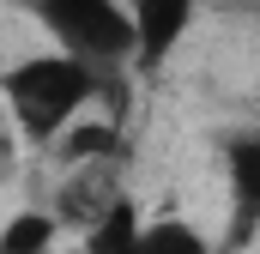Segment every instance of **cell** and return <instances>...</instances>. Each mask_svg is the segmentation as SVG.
Listing matches in <instances>:
<instances>
[{
    "instance_id": "1",
    "label": "cell",
    "mask_w": 260,
    "mask_h": 254,
    "mask_svg": "<svg viewBox=\"0 0 260 254\" xmlns=\"http://www.w3.org/2000/svg\"><path fill=\"white\" fill-rule=\"evenodd\" d=\"M115 79L121 73L91 67V61H79V55H67V49H43V55H24V61H12L0 73V103H6L12 127L30 145H55L85 109H103L109 103L121 115V85Z\"/></svg>"
},
{
    "instance_id": "2",
    "label": "cell",
    "mask_w": 260,
    "mask_h": 254,
    "mask_svg": "<svg viewBox=\"0 0 260 254\" xmlns=\"http://www.w3.org/2000/svg\"><path fill=\"white\" fill-rule=\"evenodd\" d=\"M30 18L49 43L91 67L127 73L133 67V6L127 0H30Z\"/></svg>"
},
{
    "instance_id": "3",
    "label": "cell",
    "mask_w": 260,
    "mask_h": 254,
    "mask_svg": "<svg viewBox=\"0 0 260 254\" xmlns=\"http://www.w3.org/2000/svg\"><path fill=\"white\" fill-rule=\"evenodd\" d=\"M224 200H230V236L224 248H242L260 236V127L224 145Z\"/></svg>"
},
{
    "instance_id": "9",
    "label": "cell",
    "mask_w": 260,
    "mask_h": 254,
    "mask_svg": "<svg viewBox=\"0 0 260 254\" xmlns=\"http://www.w3.org/2000/svg\"><path fill=\"white\" fill-rule=\"evenodd\" d=\"M67 254H91V248H67Z\"/></svg>"
},
{
    "instance_id": "4",
    "label": "cell",
    "mask_w": 260,
    "mask_h": 254,
    "mask_svg": "<svg viewBox=\"0 0 260 254\" xmlns=\"http://www.w3.org/2000/svg\"><path fill=\"white\" fill-rule=\"evenodd\" d=\"M200 0H133V73H157L188 30H194Z\"/></svg>"
},
{
    "instance_id": "8",
    "label": "cell",
    "mask_w": 260,
    "mask_h": 254,
    "mask_svg": "<svg viewBox=\"0 0 260 254\" xmlns=\"http://www.w3.org/2000/svg\"><path fill=\"white\" fill-rule=\"evenodd\" d=\"M127 254H218V248L200 236L188 218H157V224H139Z\"/></svg>"
},
{
    "instance_id": "5",
    "label": "cell",
    "mask_w": 260,
    "mask_h": 254,
    "mask_svg": "<svg viewBox=\"0 0 260 254\" xmlns=\"http://www.w3.org/2000/svg\"><path fill=\"white\" fill-rule=\"evenodd\" d=\"M121 194L127 188H121L115 164H67V176L55 182V194H49V212L61 218V230H91Z\"/></svg>"
},
{
    "instance_id": "6",
    "label": "cell",
    "mask_w": 260,
    "mask_h": 254,
    "mask_svg": "<svg viewBox=\"0 0 260 254\" xmlns=\"http://www.w3.org/2000/svg\"><path fill=\"white\" fill-rule=\"evenodd\" d=\"M61 242V218L49 206H24L0 224V254H55Z\"/></svg>"
},
{
    "instance_id": "7",
    "label": "cell",
    "mask_w": 260,
    "mask_h": 254,
    "mask_svg": "<svg viewBox=\"0 0 260 254\" xmlns=\"http://www.w3.org/2000/svg\"><path fill=\"white\" fill-rule=\"evenodd\" d=\"M139 224H145V218H139V200L121 194V200H115L91 230H79V248H91V254H127L133 236H139Z\"/></svg>"
},
{
    "instance_id": "10",
    "label": "cell",
    "mask_w": 260,
    "mask_h": 254,
    "mask_svg": "<svg viewBox=\"0 0 260 254\" xmlns=\"http://www.w3.org/2000/svg\"><path fill=\"white\" fill-rule=\"evenodd\" d=\"M254 12H260V0H254Z\"/></svg>"
}]
</instances>
